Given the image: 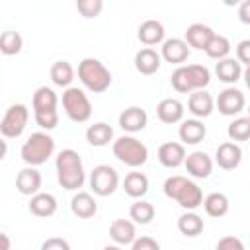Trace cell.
I'll use <instances>...</instances> for the list:
<instances>
[{"mask_svg": "<svg viewBox=\"0 0 250 250\" xmlns=\"http://www.w3.org/2000/svg\"><path fill=\"white\" fill-rule=\"evenodd\" d=\"M102 8H104V2L102 0H78L76 2V10L84 18H96V16H100Z\"/></svg>", "mask_w": 250, "mask_h": 250, "instance_id": "obj_37", "label": "cell"}, {"mask_svg": "<svg viewBox=\"0 0 250 250\" xmlns=\"http://www.w3.org/2000/svg\"><path fill=\"white\" fill-rule=\"evenodd\" d=\"M57 197L53 193H35L31 199H29V211L35 215V217H51L57 213Z\"/></svg>", "mask_w": 250, "mask_h": 250, "instance_id": "obj_26", "label": "cell"}, {"mask_svg": "<svg viewBox=\"0 0 250 250\" xmlns=\"http://www.w3.org/2000/svg\"><path fill=\"white\" fill-rule=\"evenodd\" d=\"M162 189H164L166 197L176 199L186 211H193L199 205H203L201 188L193 180H189L186 176H170V178H166Z\"/></svg>", "mask_w": 250, "mask_h": 250, "instance_id": "obj_2", "label": "cell"}, {"mask_svg": "<svg viewBox=\"0 0 250 250\" xmlns=\"http://www.w3.org/2000/svg\"><path fill=\"white\" fill-rule=\"evenodd\" d=\"M215 31L205 25V23H191L188 29H186V43L197 51H205L209 41L213 39Z\"/></svg>", "mask_w": 250, "mask_h": 250, "instance_id": "obj_23", "label": "cell"}, {"mask_svg": "<svg viewBox=\"0 0 250 250\" xmlns=\"http://www.w3.org/2000/svg\"><path fill=\"white\" fill-rule=\"evenodd\" d=\"M0 240H2V250H10V238H8L6 232L0 234Z\"/></svg>", "mask_w": 250, "mask_h": 250, "instance_id": "obj_43", "label": "cell"}, {"mask_svg": "<svg viewBox=\"0 0 250 250\" xmlns=\"http://www.w3.org/2000/svg\"><path fill=\"white\" fill-rule=\"evenodd\" d=\"M137 37H139V41H141L143 45H146V47L164 43V25H162L158 20H145V21L139 25Z\"/></svg>", "mask_w": 250, "mask_h": 250, "instance_id": "obj_22", "label": "cell"}, {"mask_svg": "<svg viewBox=\"0 0 250 250\" xmlns=\"http://www.w3.org/2000/svg\"><path fill=\"white\" fill-rule=\"evenodd\" d=\"M160 61H162L160 53H156L152 47H143V49L137 51V55H135V68H137L141 74L150 76V74H154V72L160 68Z\"/></svg>", "mask_w": 250, "mask_h": 250, "instance_id": "obj_24", "label": "cell"}, {"mask_svg": "<svg viewBox=\"0 0 250 250\" xmlns=\"http://www.w3.org/2000/svg\"><path fill=\"white\" fill-rule=\"evenodd\" d=\"M215 74H217V78H219L221 82H225V84H234V82H238L240 76H242V64H240L236 59L227 57V59H223V61H219V62L215 64Z\"/></svg>", "mask_w": 250, "mask_h": 250, "instance_id": "obj_27", "label": "cell"}, {"mask_svg": "<svg viewBox=\"0 0 250 250\" xmlns=\"http://www.w3.org/2000/svg\"><path fill=\"white\" fill-rule=\"evenodd\" d=\"M236 61L244 66H250V39H242L236 45Z\"/></svg>", "mask_w": 250, "mask_h": 250, "instance_id": "obj_40", "label": "cell"}, {"mask_svg": "<svg viewBox=\"0 0 250 250\" xmlns=\"http://www.w3.org/2000/svg\"><path fill=\"white\" fill-rule=\"evenodd\" d=\"M51 80L55 86H61V88H70V82L74 80V68L68 61H57L53 62L51 70Z\"/></svg>", "mask_w": 250, "mask_h": 250, "instance_id": "obj_30", "label": "cell"}, {"mask_svg": "<svg viewBox=\"0 0 250 250\" xmlns=\"http://www.w3.org/2000/svg\"><path fill=\"white\" fill-rule=\"evenodd\" d=\"M146 121H148V115L143 107H127L119 113V127L127 133H139L146 127Z\"/></svg>", "mask_w": 250, "mask_h": 250, "instance_id": "obj_16", "label": "cell"}, {"mask_svg": "<svg viewBox=\"0 0 250 250\" xmlns=\"http://www.w3.org/2000/svg\"><path fill=\"white\" fill-rule=\"evenodd\" d=\"M55 152V139L45 133V131H37L31 133L27 137V141L21 145V160L29 166H41L45 164Z\"/></svg>", "mask_w": 250, "mask_h": 250, "instance_id": "obj_6", "label": "cell"}, {"mask_svg": "<svg viewBox=\"0 0 250 250\" xmlns=\"http://www.w3.org/2000/svg\"><path fill=\"white\" fill-rule=\"evenodd\" d=\"M102 250H121V248H119V244H107V246H104Z\"/></svg>", "mask_w": 250, "mask_h": 250, "instance_id": "obj_45", "label": "cell"}, {"mask_svg": "<svg viewBox=\"0 0 250 250\" xmlns=\"http://www.w3.org/2000/svg\"><path fill=\"white\" fill-rule=\"evenodd\" d=\"M41 250H70V244L61 236H51L41 244Z\"/></svg>", "mask_w": 250, "mask_h": 250, "instance_id": "obj_41", "label": "cell"}, {"mask_svg": "<svg viewBox=\"0 0 250 250\" xmlns=\"http://www.w3.org/2000/svg\"><path fill=\"white\" fill-rule=\"evenodd\" d=\"M188 109L189 113L195 117V119H201V117H209L215 109V100L209 92L205 90H197L193 94H189V100H188Z\"/></svg>", "mask_w": 250, "mask_h": 250, "instance_id": "obj_18", "label": "cell"}, {"mask_svg": "<svg viewBox=\"0 0 250 250\" xmlns=\"http://www.w3.org/2000/svg\"><path fill=\"white\" fill-rule=\"evenodd\" d=\"M178 230L184 236H189V238L199 236L203 232V219L197 213H193V211H186L178 219Z\"/></svg>", "mask_w": 250, "mask_h": 250, "instance_id": "obj_32", "label": "cell"}, {"mask_svg": "<svg viewBox=\"0 0 250 250\" xmlns=\"http://www.w3.org/2000/svg\"><path fill=\"white\" fill-rule=\"evenodd\" d=\"M131 250H160V244L152 236H139L131 244Z\"/></svg>", "mask_w": 250, "mask_h": 250, "instance_id": "obj_39", "label": "cell"}, {"mask_svg": "<svg viewBox=\"0 0 250 250\" xmlns=\"http://www.w3.org/2000/svg\"><path fill=\"white\" fill-rule=\"evenodd\" d=\"M242 78H244V84L250 88V66H246V68L242 70Z\"/></svg>", "mask_w": 250, "mask_h": 250, "instance_id": "obj_44", "label": "cell"}, {"mask_svg": "<svg viewBox=\"0 0 250 250\" xmlns=\"http://www.w3.org/2000/svg\"><path fill=\"white\" fill-rule=\"evenodd\" d=\"M242 160V148L234 141H225L215 150V162L223 170H234Z\"/></svg>", "mask_w": 250, "mask_h": 250, "instance_id": "obj_14", "label": "cell"}, {"mask_svg": "<svg viewBox=\"0 0 250 250\" xmlns=\"http://www.w3.org/2000/svg\"><path fill=\"white\" fill-rule=\"evenodd\" d=\"M78 78L94 94H102L111 86V72L94 57H86L78 62Z\"/></svg>", "mask_w": 250, "mask_h": 250, "instance_id": "obj_5", "label": "cell"}, {"mask_svg": "<svg viewBox=\"0 0 250 250\" xmlns=\"http://www.w3.org/2000/svg\"><path fill=\"white\" fill-rule=\"evenodd\" d=\"M205 53H207V57H211V59L223 61V59H227V55L230 53V41H229L225 35L215 33V35H213V39L209 41V45H207Z\"/></svg>", "mask_w": 250, "mask_h": 250, "instance_id": "obj_34", "label": "cell"}, {"mask_svg": "<svg viewBox=\"0 0 250 250\" xmlns=\"http://www.w3.org/2000/svg\"><path fill=\"white\" fill-rule=\"evenodd\" d=\"M70 211L78 219H90V217H94L98 213V201H96V197L92 193L78 191L70 199Z\"/></svg>", "mask_w": 250, "mask_h": 250, "instance_id": "obj_20", "label": "cell"}, {"mask_svg": "<svg viewBox=\"0 0 250 250\" xmlns=\"http://www.w3.org/2000/svg\"><path fill=\"white\" fill-rule=\"evenodd\" d=\"M156 115L162 123H178L184 117V104L178 98H164L156 105Z\"/></svg>", "mask_w": 250, "mask_h": 250, "instance_id": "obj_25", "label": "cell"}, {"mask_svg": "<svg viewBox=\"0 0 250 250\" xmlns=\"http://www.w3.org/2000/svg\"><path fill=\"white\" fill-rule=\"evenodd\" d=\"M154 213H156L154 205H152L150 201H145V199H137V201L131 205V209H129L131 219H133L135 223H139V225H148V223L154 219Z\"/></svg>", "mask_w": 250, "mask_h": 250, "instance_id": "obj_33", "label": "cell"}, {"mask_svg": "<svg viewBox=\"0 0 250 250\" xmlns=\"http://www.w3.org/2000/svg\"><path fill=\"white\" fill-rule=\"evenodd\" d=\"M111 150H113V156H115L119 162L127 164V166H131V168L143 166V164L146 162V158H148V148H146V145L141 143V141H139L137 137H133V135H123V137L115 139Z\"/></svg>", "mask_w": 250, "mask_h": 250, "instance_id": "obj_7", "label": "cell"}, {"mask_svg": "<svg viewBox=\"0 0 250 250\" xmlns=\"http://www.w3.org/2000/svg\"><path fill=\"white\" fill-rule=\"evenodd\" d=\"M158 160L166 168L182 166L186 162V148H184V145L182 143H174V141L162 143L158 146Z\"/></svg>", "mask_w": 250, "mask_h": 250, "instance_id": "obj_17", "label": "cell"}, {"mask_svg": "<svg viewBox=\"0 0 250 250\" xmlns=\"http://www.w3.org/2000/svg\"><path fill=\"white\" fill-rule=\"evenodd\" d=\"M172 88L180 94H193L197 90H205L211 82V72L203 64H182L172 72Z\"/></svg>", "mask_w": 250, "mask_h": 250, "instance_id": "obj_3", "label": "cell"}, {"mask_svg": "<svg viewBox=\"0 0 250 250\" xmlns=\"http://www.w3.org/2000/svg\"><path fill=\"white\" fill-rule=\"evenodd\" d=\"M160 57L170 62V64H180L188 61L189 57V45L186 43V39H180V37H170L162 43L160 47Z\"/></svg>", "mask_w": 250, "mask_h": 250, "instance_id": "obj_12", "label": "cell"}, {"mask_svg": "<svg viewBox=\"0 0 250 250\" xmlns=\"http://www.w3.org/2000/svg\"><path fill=\"white\" fill-rule=\"evenodd\" d=\"M248 117H250V105H248Z\"/></svg>", "mask_w": 250, "mask_h": 250, "instance_id": "obj_46", "label": "cell"}, {"mask_svg": "<svg viewBox=\"0 0 250 250\" xmlns=\"http://www.w3.org/2000/svg\"><path fill=\"white\" fill-rule=\"evenodd\" d=\"M207 135V127L203 125L201 119H184L180 123V129H178V137L182 141V145H197L205 139Z\"/></svg>", "mask_w": 250, "mask_h": 250, "instance_id": "obj_19", "label": "cell"}, {"mask_svg": "<svg viewBox=\"0 0 250 250\" xmlns=\"http://www.w3.org/2000/svg\"><path fill=\"white\" fill-rule=\"evenodd\" d=\"M184 166L191 178L203 180V178H209L213 172V158L203 150H195V152L186 156Z\"/></svg>", "mask_w": 250, "mask_h": 250, "instance_id": "obj_13", "label": "cell"}, {"mask_svg": "<svg viewBox=\"0 0 250 250\" xmlns=\"http://www.w3.org/2000/svg\"><path fill=\"white\" fill-rule=\"evenodd\" d=\"M123 189H125L127 195H131L135 199H141L148 191V178L143 172H129L123 180Z\"/></svg>", "mask_w": 250, "mask_h": 250, "instance_id": "obj_28", "label": "cell"}, {"mask_svg": "<svg viewBox=\"0 0 250 250\" xmlns=\"http://www.w3.org/2000/svg\"><path fill=\"white\" fill-rule=\"evenodd\" d=\"M23 47V39L18 31L14 29H6L2 35H0V51L4 55H18Z\"/></svg>", "mask_w": 250, "mask_h": 250, "instance_id": "obj_35", "label": "cell"}, {"mask_svg": "<svg viewBox=\"0 0 250 250\" xmlns=\"http://www.w3.org/2000/svg\"><path fill=\"white\" fill-rule=\"evenodd\" d=\"M238 20L246 25H250V0H244L238 6Z\"/></svg>", "mask_w": 250, "mask_h": 250, "instance_id": "obj_42", "label": "cell"}, {"mask_svg": "<svg viewBox=\"0 0 250 250\" xmlns=\"http://www.w3.org/2000/svg\"><path fill=\"white\" fill-rule=\"evenodd\" d=\"M55 168H57V180L64 189L74 191V189H80L84 186L86 172H84L82 158L76 150H72V148L61 150L57 154Z\"/></svg>", "mask_w": 250, "mask_h": 250, "instance_id": "obj_1", "label": "cell"}, {"mask_svg": "<svg viewBox=\"0 0 250 250\" xmlns=\"http://www.w3.org/2000/svg\"><path fill=\"white\" fill-rule=\"evenodd\" d=\"M33 117L35 123L45 129L53 131L59 125V111H57V94L53 88L41 86L33 94Z\"/></svg>", "mask_w": 250, "mask_h": 250, "instance_id": "obj_4", "label": "cell"}, {"mask_svg": "<svg viewBox=\"0 0 250 250\" xmlns=\"http://www.w3.org/2000/svg\"><path fill=\"white\" fill-rule=\"evenodd\" d=\"M29 121V109L23 104H14L6 109L2 121H0V133L6 139H18Z\"/></svg>", "mask_w": 250, "mask_h": 250, "instance_id": "obj_9", "label": "cell"}, {"mask_svg": "<svg viewBox=\"0 0 250 250\" xmlns=\"http://www.w3.org/2000/svg\"><path fill=\"white\" fill-rule=\"evenodd\" d=\"M86 141L92 146H105L113 141V129L107 123L98 121V123H94L86 129Z\"/></svg>", "mask_w": 250, "mask_h": 250, "instance_id": "obj_29", "label": "cell"}, {"mask_svg": "<svg viewBox=\"0 0 250 250\" xmlns=\"http://www.w3.org/2000/svg\"><path fill=\"white\" fill-rule=\"evenodd\" d=\"M227 135L230 141H248L250 139V117H236L234 121L229 123Z\"/></svg>", "mask_w": 250, "mask_h": 250, "instance_id": "obj_36", "label": "cell"}, {"mask_svg": "<svg viewBox=\"0 0 250 250\" xmlns=\"http://www.w3.org/2000/svg\"><path fill=\"white\" fill-rule=\"evenodd\" d=\"M215 250H246L244 248V242L238 238V236H232V234H227L223 238H219Z\"/></svg>", "mask_w": 250, "mask_h": 250, "instance_id": "obj_38", "label": "cell"}, {"mask_svg": "<svg viewBox=\"0 0 250 250\" xmlns=\"http://www.w3.org/2000/svg\"><path fill=\"white\" fill-rule=\"evenodd\" d=\"M203 209L209 217H223L229 213V197L221 191H213L207 197H203Z\"/></svg>", "mask_w": 250, "mask_h": 250, "instance_id": "obj_31", "label": "cell"}, {"mask_svg": "<svg viewBox=\"0 0 250 250\" xmlns=\"http://www.w3.org/2000/svg\"><path fill=\"white\" fill-rule=\"evenodd\" d=\"M39 188H41V172L35 170V166H27V168L18 172V176H16V189L21 195L33 197L35 193H39Z\"/></svg>", "mask_w": 250, "mask_h": 250, "instance_id": "obj_15", "label": "cell"}, {"mask_svg": "<svg viewBox=\"0 0 250 250\" xmlns=\"http://www.w3.org/2000/svg\"><path fill=\"white\" fill-rule=\"evenodd\" d=\"M215 104H217V109H219L223 115L232 117V115H236V113H240V111L244 109L246 100H244V94H242L240 90L229 86V88H225V90L219 94V98H217Z\"/></svg>", "mask_w": 250, "mask_h": 250, "instance_id": "obj_11", "label": "cell"}, {"mask_svg": "<svg viewBox=\"0 0 250 250\" xmlns=\"http://www.w3.org/2000/svg\"><path fill=\"white\" fill-rule=\"evenodd\" d=\"M109 236L115 244L123 246V244H133L137 240V229L135 223L129 219H115L109 225Z\"/></svg>", "mask_w": 250, "mask_h": 250, "instance_id": "obj_21", "label": "cell"}, {"mask_svg": "<svg viewBox=\"0 0 250 250\" xmlns=\"http://www.w3.org/2000/svg\"><path fill=\"white\" fill-rule=\"evenodd\" d=\"M119 186V176L113 166L109 164H98L90 174V188L96 195L107 197L111 195Z\"/></svg>", "mask_w": 250, "mask_h": 250, "instance_id": "obj_10", "label": "cell"}, {"mask_svg": "<svg viewBox=\"0 0 250 250\" xmlns=\"http://www.w3.org/2000/svg\"><path fill=\"white\" fill-rule=\"evenodd\" d=\"M62 107H64V113L74 123H84L92 117V104L84 94V90L80 88L70 86L62 92Z\"/></svg>", "mask_w": 250, "mask_h": 250, "instance_id": "obj_8", "label": "cell"}]
</instances>
